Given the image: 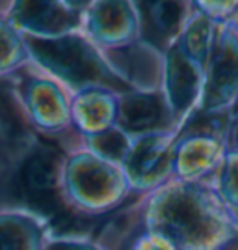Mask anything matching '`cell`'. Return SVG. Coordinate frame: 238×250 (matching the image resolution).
I'll return each mask as SVG.
<instances>
[{"label": "cell", "instance_id": "cell-1", "mask_svg": "<svg viewBox=\"0 0 238 250\" xmlns=\"http://www.w3.org/2000/svg\"><path fill=\"white\" fill-rule=\"evenodd\" d=\"M36 52L51 67L58 69L69 79L84 81L99 77L97 63L90 56V52L74 40H65L58 43H36Z\"/></svg>", "mask_w": 238, "mask_h": 250}, {"label": "cell", "instance_id": "cell-2", "mask_svg": "<svg viewBox=\"0 0 238 250\" xmlns=\"http://www.w3.org/2000/svg\"><path fill=\"white\" fill-rule=\"evenodd\" d=\"M123 124L128 129H147L160 118V104L155 97L138 95L123 104Z\"/></svg>", "mask_w": 238, "mask_h": 250}, {"label": "cell", "instance_id": "cell-3", "mask_svg": "<svg viewBox=\"0 0 238 250\" xmlns=\"http://www.w3.org/2000/svg\"><path fill=\"white\" fill-rule=\"evenodd\" d=\"M52 177H54V167L47 155H34L22 170V183L32 194H37L51 187Z\"/></svg>", "mask_w": 238, "mask_h": 250}, {"label": "cell", "instance_id": "cell-4", "mask_svg": "<svg viewBox=\"0 0 238 250\" xmlns=\"http://www.w3.org/2000/svg\"><path fill=\"white\" fill-rule=\"evenodd\" d=\"M179 17H181V8L177 4H160L156 8V19L160 26H171L179 21Z\"/></svg>", "mask_w": 238, "mask_h": 250}, {"label": "cell", "instance_id": "cell-5", "mask_svg": "<svg viewBox=\"0 0 238 250\" xmlns=\"http://www.w3.org/2000/svg\"><path fill=\"white\" fill-rule=\"evenodd\" d=\"M101 147H103V151H106V153H112V155H117V153H121V149H123V142L119 140V136H104V138H101Z\"/></svg>", "mask_w": 238, "mask_h": 250}]
</instances>
